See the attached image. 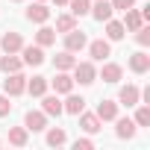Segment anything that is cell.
Segmentation results:
<instances>
[{
	"mask_svg": "<svg viewBox=\"0 0 150 150\" xmlns=\"http://www.w3.org/2000/svg\"><path fill=\"white\" fill-rule=\"evenodd\" d=\"M71 71H74V83H80V86L97 83V68H94V62H80V59H77V65H74Z\"/></svg>",
	"mask_w": 150,
	"mask_h": 150,
	"instance_id": "1",
	"label": "cell"
},
{
	"mask_svg": "<svg viewBox=\"0 0 150 150\" xmlns=\"http://www.w3.org/2000/svg\"><path fill=\"white\" fill-rule=\"evenodd\" d=\"M3 94H9V97H21V94H27V77H24L21 71L6 74V80H3Z\"/></svg>",
	"mask_w": 150,
	"mask_h": 150,
	"instance_id": "2",
	"label": "cell"
},
{
	"mask_svg": "<svg viewBox=\"0 0 150 150\" xmlns=\"http://www.w3.org/2000/svg\"><path fill=\"white\" fill-rule=\"evenodd\" d=\"M138 103H141V88H138V86H132V83L121 86V91H118V106L132 109V106H138Z\"/></svg>",
	"mask_w": 150,
	"mask_h": 150,
	"instance_id": "3",
	"label": "cell"
},
{
	"mask_svg": "<svg viewBox=\"0 0 150 150\" xmlns=\"http://www.w3.org/2000/svg\"><path fill=\"white\" fill-rule=\"evenodd\" d=\"M21 47H24V35L21 33L6 30L3 35H0V50H3V53H21Z\"/></svg>",
	"mask_w": 150,
	"mask_h": 150,
	"instance_id": "4",
	"label": "cell"
},
{
	"mask_svg": "<svg viewBox=\"0 0 150 150\" xmlns=\"http://www.w3.org/2000/svg\"><path fill=\"white\" fill-rule=\"evenodd\" d=\"M24 18H27L30 24H47V21H50V9H47L44 0H35V3L24 12Z\"/></svg>",
	"mask_w": 150,
	"mask_h": 150,
	"instance_id": "5",
	"label": "cell"
},
{
	"mask_svg": "<svg viewBox=\"0 0 150 150\" xmlns=\"http://www.w3.org/2000/svg\"><path fill=\"white\" fill-rule=\"evenodd\" d=\"M86 47H88V56H91L94 62H103L106 56H112V41H109V38H94V41H88Z\"/></svg>",
	"mask_w": 150,
	"mask_h": 150,
	"instance_id": "6",
	"label": "cell"
},
{
	"mask_svg": "<svg viewBox=\"0 0 150 150\" xmlns=\"http://www.w3.org/2000/svg\"><path fill=\"white\" fill-rule=\"evenodd\" d=\"M21 62L30 65V68H38V65L44 62V47H38V44H24V47H21Z\"/></svg>",
	"mask_w": 150,
	"mask_h": 150,
	"instance_id": "7",
	"label": "cell"
},
{
	"mask_svg": "<svg viewBox=\"0 0 150 150\" xmlns=\"http://www.w3.org/2000/svg\"><path fill=\"white\" fill-rule=\"evenodd\" d=\"M24 127H27L30 132H44V129H47V115H44L41 109H30V112L24 115Z\"/></svg>",
	"mask_w": 150,
	"mask_h": 150,
	"instance_id": "8",
	"label": "cell"
},
{
	"mask_svg": "<svg viewBox=\"0 0 150 150\" xmlns=\"http://www.w3.org/2000/svg\"><path fill=\"white\" fill-rule=\"evenodd\" d=\"M86 44H88V35H86L83 30H77V27H74L71 33H65V50L80 53V50H86Z\"/></svg>",
	"mask_w": 150,
	"mask_h": 150,
	"instance_id": "9",
	"label": "cell"
},
{
	"mask_svg": "<svg viewBox=\"0 0 150 150\" xmlns=\"http://www.w3.org/2000/svg\"><path fill=\"white\" fill-rule=\"evenodd\" d=\"M97 80H103V83H121L124 80V68L118 65V62H103V68L97 71Z\"/></svg>",
	"mask_w": 150,
	"mask_h": 150,
	"instance_id": "10",
	"label": "cell"
},
{
	"mask_svg": "<svg viewBox=\"0 0 150 150\" xmlns=\"http://www.w3.org/2000/svg\"><path fill=\"white\" fill-rule=\"evenodd\" d=\"M41 112H44L47 118H59V115H65L59 94H41Z\"/></svg>",
	"mask_w": 150,
	"mask_h": 150,
	"instance_id": "11",
	"label": "cell"
},
{
	"mask_svg": "<svg viewBox=\"0 0 150 150\" xmlns=\"http://www.w3.org/2000/svg\"><path fill=\"white\" fill-rule=\"evenodd\" d=\"M77 118H80V129H83V132H88V135H94V132H100V129H103V121H100L94 112H86V109H83Z\"/></svg>",
	"mask_w": 150,
	"mask_h": 150,
	"instance_id": "12",
	"label": "cell"
},
{
	"mask_svg": "<svg viewBox=\"0 0 150 150\" xmlns=\"http://www.w3.org/2000/svg\"><path fill=\"white\" fill-rule=\"evenodd\" d=\"M50 86H53L56 94H68V91H74V86H77V83H74V77H71L68 71H56V77L50 80Z\"/></svg>",
	"mask_w": 150,
	"mask_h": 150,
	"instance_id": "13",
	"label": "cell"
},
{
	"mask_svg": "<svg viewBox=\"0 0 150 150\" xmlns=\"http://www.w3.org/2000/svg\"><path fill=\"white\" fill-rule=\"evenodd\" d=\"M88 15L94 18V21H109L112 15H115V9H112V3L109 0H91V9H88Z\"/></svg>",
	"mask_w": 150,
	"mask_h": 150,
	"instance_id": "14",
	"label": "cell"
},
{
	"mask_svg": "<svg viewBox=\"0 0 150 150\" xmlns=\"http://www.w3.org/2000/svg\"><path fill=\"white\" fill-rule=\"evenodd\" d=\"M127 65H129V71H132V74H147V71H150V53L138 50V53H132V56H129V62H127Z\"/></svg>",
	"mask_w": 150,
	"mask_h": 150,
	"instance_id": "15",
	"label": "cell"
},
{
	"mask_svg": "<svg viewBox=\"0 0 150 150\" xmlns=\"http://www.w3.org/2000/svg\"><path fill=\"white\" fill-rule=\"evenodd\" d=\"M94 115L106 124V121H115L118 118V100H100L97 103V109H94Z\"/></svg>",
	"mask_w": 150,
	"mask_h": 150,
	"instance_id": "16",
	"label": "cell"
},
{
	"mask_svg": "<svg viewBox=\"0 0 150 150\" xmlns=\"http://www.w3.org/2000/svg\"><path fill=\"white\" fill-rule=\"evenodd\" d=\"M47 88H50V80H47V77H41V74H35L33 80H27V94H33V97L47 94Z\"/></svg>",
	"mask_w": 150,
	"mask_h": 150,
	"instance_id": "17",
	"label": "cell"
},
{
	"mask_svg": "<svg viewBox=\"0 0 150 150\" xmlns=\"http://www.w3.org/2000/svg\"><path fill=\"white\" fill-rule=\"evenodd\" d=\"M121 24H124L127 33H135V30H138L141 24H147V21L141 18V9H132V6H129V9L124 12V21H121Z\"/></svg>",
	"mask_w": 150,
	"mask_h": 150,
	"instance_id": "18",
	"label": "cell"
},
{
	"mask_svg": "<svg viewBox=\"0 0 150 150\" xmlns=\"http://www.w3.org/2000/svg\"><path fill=\"white\" fill-rule=\"evenodd\" d=\"M135 129H138V127H135L132 118H121V115L115 118V135H118V138H132Z\"/></svg>",
	"mask_w": 150,
	"mask_h": 150,
	"instance_id": "19",
	"label": "cell"
},
{
	"mask_svg": "<svg viewBox=\"0 0 150 150\" xmlns=\"http://www.w3.org/2000/svg\"><path fill=\"white\" fill-rule=\"evenodd\" d=\"M62 109H65L68 115H80V112L86 109V97L74 94V91H68V94H65V103H62Z\"/></svg>",
	"mask_w": 150,
	"mask_h": 150,
	"instance_id": "20",
	"label": "cell"
},
{
	"mask_svg": "<svg viewBox=\"0 0 150 150\" xmlns=\"http://www.w3.org/2000/svg\"><path fill=\"white\" fill-rule=\"evenodd\" d=\"M21 68H24V62H21L18 53H3V56H0V71H3V74H15Z\"/></svg>",
	"mask_w": 150,
	"mask_h": 150,
	"instance_id": "21",
	"label": "cell"
},
{
	"mask_svg": "<svg viewBox=\"0 0 150 150\" xmlns=\"http://www.w3.org/2000/svg\"><path fill=\"white\" fill-rule=\"evenodd\" d=\"M74 65H77V56H74L71 50H62V53L53 56V68H56V71H71Z\"/></svg>",
	"mask_w": 150,
	"mask_h": 150,
	"instance_id": "22",
	"label": "cell"
},
{
	"mask_svg": "<svg viewBox=\"0 0 150 150\" xmlns=\"http://www.w3.org/2000/svg\"><path fill=\"white\" fill-rule=\"evenodd\" d=\"M9 144H15V147H27V141H30V129L27 127H9Z\"/></svg>",
	"mask_w": 150,
	"mask_h": 150,
	"instance_id": "23",
	"label": "cell"
},
{
	"mask_svg": "<svg viewBox=\"0 0 150 150\" xmlns=\"http://www.w3.org/2000/svg\"><path fill=\"white\" fill-rule=\"evenodd\" d=\"M103 24H106V38H109V41H121V38L127 35V30H124V24H121V21L109 18V21H103Z\"/></svg>",
	"mask_w": 150,
	"mask_h": 150,
	"instance_id": "24",
	"label": "cell"
},
{
	"mask_svg": "<svg viewBox=\"0 0 150 150\" xmlns=\"http://www.w3.org/2000/svg\"><path fill=\"white\" fill-rule=\"evenodd\" d=\"M44 141H47L50 147H62V144H68V132H65L62 127H50L47 135H44Z\"/></svg>",
	"mask_w": 150,
	"mask_h": 150,
	"instance_id": "25",
	"label": "cell"
},
{
	"mask_svg": "<svg viewBox=\"0 0 150 150\" xmlns=\"http://www.w3.org/2000/svg\"><path fill=\"white\" fill-rule=\"evenodd\" d=\"M35 44H38V47H50V44H56V30L41 24V30L35 33Z\"/></svg>",
	"mask_w": 150,
	"mask_h": 150,
	"instance_id": "26",
	"label": "cell"
},
{
	"mask_svg": "<svg viewBox=\"0 0 150 150\" xmlns=\"http://www.w3.org/2000/svg\"><path fill=\"white\" fill-rule=\"evenodd\" d=\"M68 9H71L74 18H83V15H88V9H91V0H68Z\"/></svg>",
	"mask_w": 150,
	"mask_h": 150,
	"instance_id": "27",
	"label": "cell"
},
{
	"mask_svg": "<svg viewBox=\"0 0 150 150\" xmlns=\"http://www.w3.org/2000/svg\"><path fill=\"white\" fill-rule=\"evenodd\" d=\"M74 27H77V18H74L71 12H65V15H59V18H56V33H62V35H65V33H71Z\"/></svg>",
	"mask_w": 150,
	"mask_h": 150,
	"instance_id": "28",
	"label": "cell"
},
{
	"mask_svg": "<svg viewBox=\"0 0 150 150\" xmlns=\"http://www.w3.org/2000/svg\"><path fill=\"white\" fill-rule=\"evenodd\" d=\"M132 121H135V127H150V106H147V103H138Z\"/></svg>",
	"mask_w": 150,
	"mask_h": 150,
	"instance_id": "29",
	"label": "cell"
},
{
	"mask_svg": "<svg viewBox=\"0 0 150 150\" xmlns=\"http://www.w3.org/2000/svg\"><path fill=\"white\" fill-rule=\"evenodd\" d=\"M135 41H138V47H147V44H150V27H147V24H141V27L135 30Z\"/></svg>",
	"mask_w": 150,
	"mask_h": 150,
	"instance_id": "30",
	"label": "cell"
},
{
	"mask_svg": "<svg viewBox=\"0 0 150 150\" xmlns=\"http://www.w3.org/2000/svg\"><path fill=\"white\" fill-rule=\"evenodd\" d=\"M12 112V97L9 94H0V118H6Z\"/></svg>",
	"mask_w": 150,
	"mask_h": 150,
	"instance_id": "31",
	"label": "cell"
},
{
	"mask_svg": "<svg viewBox=\"0 0 150 150\" xmlns=\"http://www.w3.org/2000/svg\"><path fill=\"white\" fill-rule=\"evenodd\" d=\"M109 3H112L115 12H127L129 6H135V0H109Z\"/></svg>",
	"mask_w": 150,
	"mask_h": 150,
	"instance_id": "32",
	"label": "cell"
},
{
	"mask_svg": "<svg viewBox=\"0 0 150 150\" xmlns=\"http://www.w3.org/2000/svg\"><path fill=\"white\" fill-rule=\"evenodd\" d=\"M91 147H94L91 138H77V141H74V150H91Z\"/></svg>",
	"mask_w": 150,
	"mask_h": 150,
	"instance_id": "33",
	"label": "cell"
},
{
	"mask_svg": "<svg viewBox=\"0 0 150 150\" xmlns=\"http://www.w3.org/2000/svg\"><path fill=\"white\" fill-rule=\"evenodd\" d=\"M53 3H56V6H68V0H53Z\"/></svg>",
	"mask_w": 150,
	"mask_h": 150,
	"instance_id": "34",
	"label": "cell"
},
{
	"mask_svg": "<svg viewBox=\"0 0 150 150\" xmlns=\"http://www.w3.org/2000/svg\"><path fill=\"white\" fill-rule=\"evenodd\" d=\"M12 3H21V0H12Z\"/></svg>",
	"mask_w": 150,
	"mask_h": 150,
	"instance_id": "35",
	"label": "cell"
},
{
	"mask_svg": "<svg viewBox=\"0 0 150 150\" xmlns=\"http://www.w3.org/2000/svg\"><path fill=\"white\" fill-rule=\"evenodd\" d=\"M0 144H3V141H0Z\"/></svg>",
	"mask_w": 150,
	"mask_h": 150,
	"instance_id": "36",
	"label": "cell"
}]
</instances>
